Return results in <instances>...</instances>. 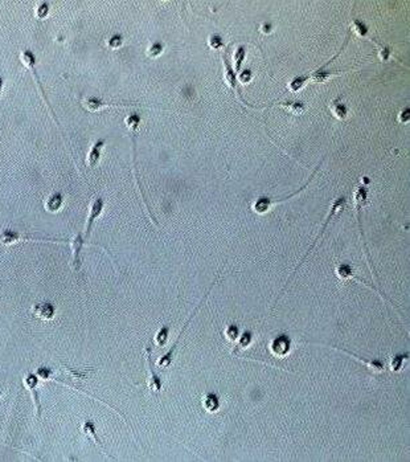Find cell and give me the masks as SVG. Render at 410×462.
I'll return each mask as SVG.
<instances>
[{
  "mask_svg": "<svg viewBox=\"0 0 410 462\" xmlns=\"http://www.w3.org/2000/svg\"><path fill=\"white\" fill-rule=\"evenodd\" d=\"M348 40H350V33L346 36V40H344V44L342 45L340 52L336 53L335 56L332 57L331 60L328 61V62H326L323 66H320V68L315 69V70L307 73V74H302V76L294 77L293 80L290 81V83H289L290 91H293V93H299L302 89H305V87L311 82L323 83V82H326V81L330 80V78L334 76H339V74H343V73H347V72H354V70H338V69H332L331 70V69H326L328 65L331 64L332 61L335 60L336 57L340 56V53H342L343 50H344V48L347 46V44H348Z\"/></svg>",
  "mask_w": 410,
  "mask_h": 462,
  "instance_id": "6da1fadb",
  "label": "cell"
},
{
  "mask_svg": "<svg viewBox=\"0 0 410 462\" xmlns=\"http://www.w3.org/2000/svg\"><path fill=\"white\" fill-rule=\"evenodd\" d=\"M344 207H346V197H344V196H342V197H338V199H335V200L332 201V204H331V208H330V211H328V215H327V217H326V220H324L323 225H322V229H320L319 235H318V237H316V239L314 240V243L311 244V246H310L309 249H307V252H306L305 257L302 258V260H301V262H299V264H298V266H297V268H295V270H294V273H293V274H291V276H290V278H289V280L286 281V285H285V288L282 289V292L279 293L278 298L275 299V303H277V301H278V299L281 298V297H282L283 292H285V290H286V288H287V286H289V285H290V282H291V280H293V278H294V276H295V274H297V270L299 269V268H301L302 265H303V262L306 261V258H307V256H309V254L311 253V250H313L314 248H315V245H316V244H318V241H319V240L322 239V236L324 235V232H326V228H327V225H328V224H330V221H331V220L334 219V217H335L336 215H339V213L342 212L343 209H344Z\"/></svg>",
  "mask_w": 410,
  "mask_h": 462,
  "instance_id": "7a4b0ae2",
  "label": "cell"
},
{
  "mask_svg": "<svg viewBox=\"0 0 410 462\" xmlns=\"http://www.w3.org/2000/svg\"><path fill=\"white\" fill-rule=\"evenodd\" d=\"M367 204H368V188H367L364 184H360V186L356 187L354 191L355 212H356V219H358L359 232H360V236H362L363 250H364L365 258H367V262H368L369 269L372 270L373 278H376V273H375V270H373L372 261H371V257H369V250H368V248H367V241H365V237H364V231H363V227H362V211Z\"/></svg>",
  "mask_w": 410,
  "mask_h": 462,
  "instance_id": "3957f363",
  "label": "cell"
},
{
  "mask_svg": "<svg viewBox=\"0 0 410 462\" xmlns=\"http://www.w3.org/2000/svg\"><path fill=\"white\" fill-rule=\"evenodd\" d=\"M124 123H126V126H127L128 133H130V135H131V140H132V163H134V178H135L136 183H138L140 197H142V201H143L144 205H146L147 212H148V215H150L152 223H154L155 225H158L156 219H155L154 215L151 213L150 208H148V205H147L146 197H144V193H143V187H142V184L139 183V179H138V172H136V170H138V164H136V131H138V127H139L140 117L136 113H131L128 117L124 118Z\"/></svg>",
  "mask_w": 410,
  "mask_h": 462,
  "instance_id": "277c9868",
  "label": "cell"
},
{
  "mask_svg": "<svg viewBox=\"0 0 410 462\" xmlns=\"http://www.w3.org/2000/svg\"><path fill=\"white\" fill-rule=\"evenodd\" d=\"M19 60L21 61V64H23L24 66L28 69V70H30V73H32V76H33L34 81H36V86H37L38 91H40V94H41L42 99H44V102H45L46 107H48L49 113H50V115H52L53 121L56 122L58 130L61 131L60 122H58V119H57L56 114H54L53 109L50 107V103H49L48 98H46V95H45V90H44V87H42V85H41V81H40V78H38V76H37V70H36V56H34V54L32 53L29 49H23V50H20Z\"/></svg>",
  "mask_w": 410,
  "mask_h": 462,
  "instance_id": "5b68a950",
  "label": "cell"
},
{
  "mask_svg": "<svg viewBox=\"0 0 410 462\" xmlns=\"http://www.w3.org/2000/svg\"><path fill=\"white\" fill-rule=\"evenodd\" d=\"M322 163H323V160H320L319 164L316 166L315 171H314L313 174H311V176L309 178V180H307V182H306L305 184H303V186H302L301 188H299V190L297 191V192L291 193V195H290V196H287V197H282V199H267V197H261V199H257V200L254 201V203H253V205H252L253 211H254L256 213H260V215H262V213L269 212V211L271 209V207L281 204V203H285V201H287L289 199H291V197L298 196L299 193L303 192V191H305L306 188H307V187L310 186V183L313 182V179L315 178L316 172L319 171V168H320V166H322Z\"/></svg>",
  "mask_w": 410,
  "mask_h": 462,
  "instance_id": "8992f818",
  "label": "cell"
},
{
  "mask_svg": "<svg viewBox=\"0 0 410 462\" xmlns=\"http://www.w3.org/2000/svg\"><path fill=\"white\" fill-rule=\"evenodd\" d=\"M218 278H220V276H217V277H216V280L213 281V282H212V286H211V288L208 289V292L205 293V294H204L203 299H201V301H200V302H199V305H197V306H196V309H195V310L192 311V314L189 315V318L187 319V321H185L184 326H183V329L180 330V333H179V335H177V338H176V342H175V343H173V345H172V347H171V349H169V351H168V353H167L166 355H164V356H162V358H160V360H159V362H158V367H159V368H162V370H166V368L168 367L169 364H171V362H172V358H173V354H175V351H176V349H177V346H179V343H180V339H181V337H183V334L185 333V330H187V327H188V325H189V323H191V321H192V318H193V317H195V315L197 314V311H199L200 309H201V307H203L204 302H205V301H207L208 296H209V293L212 292V288H213V285H215L216 282H217V281H218Z\"/></svg>",
  "mask_w": 410,
  "mask_h": 462,
  "instance_id": "52a82bcc",
  "label": "cell"
},
{
  "mask_svg": "<svg viewBox=\"0 0 410 462\" xmlns=\"http://www.w3.org/2000/svg\"><path fill=\"white\" fill-rule=\"evenodd\" d=\"M26 241H32V243H54V244H65L69 243V240H57V239H37V237H32L29 235H23L19 232L4 231L0 232V244L3 245H16L20 243H26Z\"/></svg>",
  "mask_w": 410,
  "mask_h": 462,
  "instance_id": "ba28073f",
  "label": "cell"
},
{
  "mask_svg": "<svg viewBox=\"0 0 410 462\" xmlns=\"http://www.w3.org/2000/svg\"><path fill=\"white\" fill-rule=\"evenodd\" d=\"M105 205H106L105 200H103L101 196L91 197L90 203H89V207H87L86 221H85V236H83V239L86 240V241L89 240V237H90L95 220L101 216L102 212H103Z\"/></svg>",
  "mask_w": 410,
  "mask_h": 462,
  "instance_id": "9c48e42d",
  "label": "cell"
},
{
  "mask_svg": "<svg viewBox=\"0 0 410 462\" xmlns=\"http://www.w3.org/2000/svg\"><path fill=\"white\" fill-rule=\"evenodd\" d=\"M229 46H226V49L224 50V53H222V61H224V68H225V81L226 83L229 85V87L232 90H234L237 93V97L240 98L241 102H244L245 105H249L246 101L241 97V91L238 89V81H237V76H236V72L233 70V66L230 64V58H229Z\"/></svg>",
  "mask_w": 410,
  "mask_h": 462,
  "instance_id": "30bf717a",
  "label": "cell"
},
{
  "mask_svg": "<svg viewBox=\"0 0 410 462\" xmlns=\"http://www.w3.org/2000/svg\"><path fill=\"white\" fill-rule=\"evenodd\" d=\"M146 362H147V370H148V380H147V386L152 392L159 394L162 391V380L159 378V375L155 372L154 364H152V346L151 343L146 345Z\"/></svg>",
  "mask_w": 410,
  "mask_h": 462,
  "instance_id": "8fae6325",
  "label": "cell"
},
{
  "mask_svg": "<svg viewBox=\"0 0 410 462\" xmlns=\"http://www.w3.org/2000/svg\"><path fill=\"white\" fill-rule=\"evenodd\" d=\"M87 241L83 239V236L81 232H78L77 235L73 237L72 240H69V244H70V249H72V260H70V265H72V269L74 272H78L81 269V250H82L83 246L87 245Z\"/></svg>",
  "mask_w": 410,
  "mask_h": 462,
  "instance_id": "7c38bea8",
  "label": "cell"
},
{
  "mask_svg": "<svg viewBox=\"0 0 410 462\" xmlns=\"http://www.w3.org/2000/svg\"><path fill=\"white\" fill-rule=\"evenodd\" d=\"M336 276H338L342 281L351 280V278H352V280H355V281H358L359 284H363L364 286H367V288H371L372 290H375V292H376L377 294H379V296L381 297V298L384 299V301H387V302H389V303H392V305H393V302H392V301L389 298H387V296H385L384 293L380 292L379 289L373 288V286L368 285L367 282H365V281H363L362 278H359L358 276H355L354 272H352V269H351L350 265H347V264H342V265L336 266Z\"/></svg>",
  "mask_w": 410,
  "mask_h": 462,
  "instance_id": "4fadbf2b",
  "label": "cell"
},
{
  "mask_svg": "<svg viewBox=\"0 0 410 462\" xmlns=\"http://www.w3.org/2000/svg\"><path fill=\"white\" fill-rule=\"evenodd\" d=\"M83 109L89 110L91 113H97L103 109H109V107H127L130 105H136V103H109L102 101L95 97H86V98L81 99Z\"/></svg>",
  "mask_w": 410,
  "mask_h": 462,
  "instance_id": "5bb4252c",
  "label": "cell"
},
{
  "mask_svg": "<svg viewBox=\"0 0 410 462\" xmlns=\"http://www.w3.org/2000/svg\"><path fill=\"white\" fill-rule=\"evenodd\" d=\"M23 383H24V387H25L26 390L29 391L30 395H32V398H33L34 409H36V417H37V420H40V417H41V403H40L37 391H36L37 384H38L37 375H34V374H26V375L24 376Z\"/></svg>",
  "mask_w": 410,
  "mask_h": 462,
  "instance_id": "9a60e30c",
  "label": "cell"
},
{
  "mask_svg": "<svg viewBox=\"0 0 410 462\" xmlns=\"http://www.w3.org/2000/svg\"><path fill=\"white\" fill-rule=\"evenodd\" d=\"M106 140L99 138L94 142V143L91 144L90 150L87 151V155L85 158V164H86L89 168H94L97 167V164L99 163V159H101L102 155V150L105 147Z\"/></svg>",
  "mask_w": 410,
  "mask_h": 462,
  "instance_id": "2e32d148",
  "label": "cell"
},
{
  "mask_svg": "<svg viewBox=\"0 0 410 462\" xmlns=\"http://www.w3.org/2000/svg\"><path fill=\"white\" fill-rule=\"evenodd\" d=\"M30 313L36 318L42 319V321H52L54 318V315H56V309L50 303L40 302L34 303L32 309H30Z\"/></svg>",
  "mask_w": 410,
  "mask_h": 462,
  "instance_id": "e0dca14e",
  "label": "cell"
},
{
  "mask_svg": "<svg viewBox=\"0 0 410 462\" xmlns=\"http://www.w3.org/2000/svg\"><path fill=\"white\" fill-rule=\"evenodd\" d=\"M316 345H318V343H316ZM318 346H322V347H330V349L338 350V351H343V353H346L347 355L352 356V358H355V359L359 360V362H363V363H364L365 366H367V367L369 368V370H372V371H376V372H384L385 371L384 363H383V362H380V360H367V359H364V358L356 356L355 354L350 353V351H347V350L340 349V347H335V346H326V345H322V343H319Z\"/></svg>",
  "mask_w": 410,
  "mask_h": 462,
  "instance_id": "ac0fdd59",
  "label": "cell"
},
{
  "mask_svg": "<svg viewBox=\"0 0 410 462\" xmlns=\"http://www.w3.org/2000/svg\"><path fill=\"white\" fill-rule=\"evenodd\" d=\"M81 431H82V433L85 436H86V437H89V439L93 440V441H94V443L97 444V447L99 448V449H101V451L103 452V453H105V455L107 456V457H110V459L114 460V461L117 460L115 457H113V456L110 455L109 452L106 451V448L103 447V444H102V441L99 440V437H98L97 431H95L94 423H93V421H90V420L85 421V423H83V425H82V428H81Z\"/></svg>",
  "mask_w": 410,
  "mask_h": 462,
  "instance_id": "d6986e66",
  "label": "cell"
},
{
  "mask_svg": "<svg viewBox=\"0 0 410 462\" xmlns=\"http://www.w3.org/2000/svg\"><path fill=\"white\" fill-rule=\"evenodd\" d=\"M64 205V196L60 192H52L44 201V209L49 213L58 212Z\"/></svg>",
  "mask_w": 410,
  "mask_h": 462,
  "instance_id": "ffe728a7",
  "label": "cell"
},
{
  "mask_svg": "<svg viewBox=\"0 0 410 462\" xmlns=\"http://www.w3.org/2000/svg\"><path fill=\"white\" fill-rule=\"evenodd\" d=\"M350 28L355 34H358L359 37L368 38V40H371L372 42L376 41V38L373 37L372 34H371V30H369L368 25H367L364 21H362V20H358V19L352 20Z\"/></svg>",
  "mask_w": 410,
  "mask_h": 462,
  "instance_id": "44dd1931",
  "label": "cell"
},
{
  "mask_svg": "<svg viewBox=\"0 0 410 462\" xmlns=\"http://www.w3.org/2000/svg\"><path fill=\"white\" fill-rule=\"evenodd\" d=\"M330 110H331V113L335 115V118L343 121V119H346L347 115H348V107H347L346 103L342 102V97H336L330 102Z\"/></svg>",
  "mask_w": 410,
  "mask_h": 462,
  "instance_id": "7402d4cb",
  "label": "cell"
},
{
  "mask_svg": "<svg viewBox=\"0 0 410 462\" xmlns=\"http://www.w3.org/2000/svg\"><path fill=\"white\" fill-rule=\"evenodd\" d=\"M269 106H279L283 107V109L290 110L291 113L294 114H303L305 113V106H303V103L301 102H295V101H285V102H275L273 105H269Z\"/></svg>",
  "mask_w": 410,
  "mask_h": 462,
  "instance_id": "603a6c76",
  "label": "cell"
},
{
  "mask_svg": "<svg viewBox=\"0 0 410 462\" xmlns=\"http://www.w3.org/2000/svg\"><path fill=\"white\" fill-rule=\"evenodd\" d=\"M373 44L377 46V52H379V58H380V61H383V62H388V61L392 60V58H395V57H393V52H392V49L389 48V46L381 44L377 38H376V41L373 42Z\"/></svg>",
  "mask_w": 410,
  "mask_h": 462,
  "instance_id": "cb8c5ba5",
  "label": "cell"
},
{
  "mask_svg": "<svg viewBox=\"0 0 410 462\" xmlns=\"http://www.w3.org/2000/svg\"><path fill=\"white\" fill-rule=\"evenodd\" d=\"M49 15V4L46 1H38L33 9V16L37 20H44Z\"/></svg>",
  "mask_w": 410,
  "mask_h": 462,
  "instance_id": "d4e9b609",
  "label": "cell"
},
{
  "mask_svg": "<svg viewBox=\"0 0 410 462\" xmlns=\"http://www.w3.org/2000/svg\"><path fill=\"white\" fill-rule=\"evenodd\" d=\"M106 45L109 48L110 50H117L119 49L122 45H123V36L119 33H115L113 36H110L107 40H106Z\"/></svg>",
  "mask_w": 410,
  "mask_h": 462,
  "instance_id": "484cf974",
  "label": "cell"
},
{
  "mask_svg": "<svg viewBox=\"0 0 410 462\" xmlns=\"http://www.w3.org/2000/svg\"><path fill=\"white\" fill-rule=\"evenodd\" d=\"M61 368L64 370L66 374H68L70 378H73L74 380H82L85 379L87 376V374L91 371V370H86V371H81V370H74V368H70L68 366H61Z\"/></svg>",
  "mask_w": 410,
  "mask_h": 462,
  "instance_id": "4316f807",
  "label": "cell"
},
{
  "mask_svg": "<svg viewBox=\"0 0 410 462\" xmlns=\"http://www.w3.org/2000/svg\"><path fill=\"white\" fill-rule=\"evenodd\" d=\"M407 359H409V353L399 354V355L393 356V359H392V363H391L392 371H395V372L400 371L401 367H403L404 360H407Z\"/></svg>",
  "mask_w": 410,
  "mask_h": 462,
  "instance_id": "83f0119b",
  "label": "cell"
},
{
  "mask_svg": "<svg viewBox=\"0 0 410 462\" xmlns=\"http://www.w3.org/2000/svg\"><path fill=\"white\" fill-rule=\"evenodd\" d=\"M163 50H164V44L163 42H152L148 48H147V56L151 57V58H155V57L160 56L163 53Z\"/></svg>",
  "mask_w": 410,
  "mask_h": 462,
  "instance_id": "f1b7e54d",
  "label": "cell"
},
{
  "mask_svg": "<svg viewBox=\"0 0 410 462\" xmlns=\"http://www.w3.org/2000/svg\"><path fill=\"white\" fill-rule=\"evenodd\" d=\"M245 58V48L244 46H238V49L234 52V62H236V70L234 72H240L241 69V62Z\"/></svg>",
  "mask_w": 410,
  "mask_h": 462,
  "instance_id": "f546056e",
  "label": "cell"
},
{
  "mask_svg": "<svg viewBox=\"0 0 410 462\" xmlns=\"http://www.w3.org/2000/svg\"><path fill=\"white\" fill-rule=\"evenodd\" d=\"M208 44H209V46L213 48V49H218V48H221L222 46V40L218 34L215 33V34H212V36H209V41H208Z\"/></svg>",
  "mask_w": 410,
  "mask_h": 462,
  "instance_id": "4dcf8cb0",
  "label": "cell"
},
{
  "mask_svg": "<svg viewBox=\"0 0 410 462\" xmlns=\"http://www.w3.org/2000/svg\"><path fill=\"white\" fill-rule=\"evenodd\" d=\"M409 119H410V111H409V109H408V107H405V109H404L403 111L400 113L399 121L401 122V123H408V122H409Z\"/></svg>",
  "mask_w": 410,
  "mask_h": 462,
  "instance_id": "1f68e13d",
  "label": "cell"
},
{
  "mask_svg": "<svg viewBox=\"0 0 410 462\" xmlns=\"http://www.w3.org/2000/svg\"><path fill=\"white\" fill-rule=\"evenodd\" d=\"M166 333H167V329H163L162 331H159L158 335H156V342H158L159 345H163L164 341H166Z\"/></svg>",
  "mask_w": 410,
  "mask_h": 462,
  "instance_id": "d6a6232c",
  "label": "cell"
},
{
  "mask_svg": "<svg viewBox=\"0 0 410 462\" xmlns=\"http://www.w3.org/2000/svg\"><path fill=\"white\" fill-rule=\"evenodd\" d=\"M250 78H252V74H250V72H249V70H246V72H242V74L240 76V81H241L242 83L248 82V81L250 80Z\"/></svg>",
  "mask_w": 410,
  "mask_h": 462,
  "instance_id": "836d02e7",
  "label": "cell"
},
{
  "mask_svg": "<svg viewBox=\"0 0 410 462\" xmlns=\"http://www.w3.org/2000/svg\"><path fill=\"white\" fill-rule=\"evenodd\" d=\"M3 86H4V78L0 76V95H1V91H3Z\"/></svg>",
  "mask_w": 410,
  "mask_h": 462,
  "instance_id": "e575fe53",
  "label": "cell"
},
{
  "mask_svg": "<svg viewBox=\"0 0 410 462\" xmlns=\"http://www.w3.org/2000/svg\"><path fill=\"white\" fill-rule=\"evenodd\" d=\"M0 398H1V392H0Z\"/></svg>",
  "mask_w": 410,
  "mask_h": 462,
  "instance_id": "d590c367",
  "label": "cell"
}]
</instances>
